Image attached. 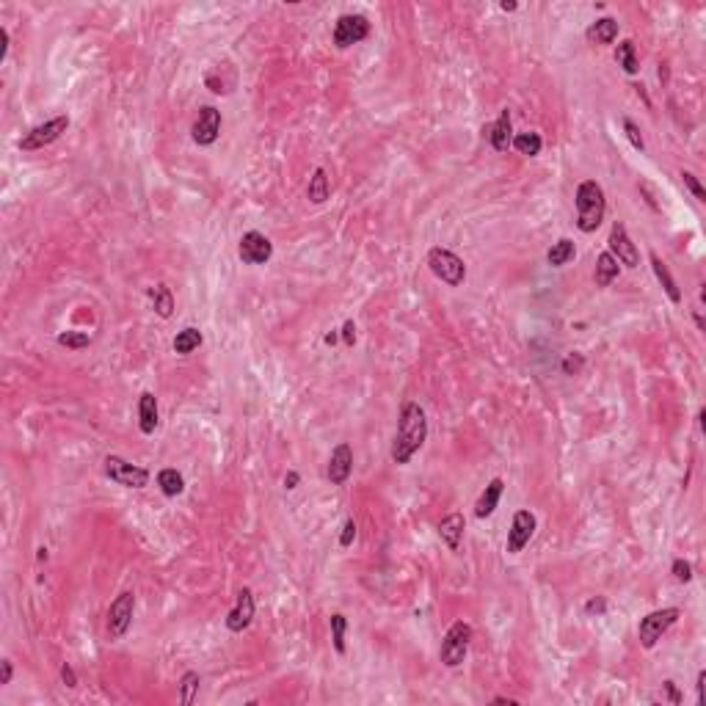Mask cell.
Segmentation results:
<instances>
[{"label":"cell","instance_id":"cell-45","mask_svg":"<svg viewBox=\"0 0 706 706\" xmlns=\"http://www.w3.org/2000/svg\"><path fill=\"white\" fill-rule=\"evenodd\" d=\"M298 480H301L298 478V472H287V475H284V486H287V488H296Z\"/></svg>","mask_w":706,"mask_h":706},{"label":"cell","instance_id":"cell-32","mask_svg":"<svg viewBox=\"0 0 706 706\" xmlns=\"http://www.w3.org/2000/svg\"><path fill=\"white\" fill-rule=\"evenodd\" d=\"M345 629H348V621L345 615H331V640H334V651L337 654H345Z\"/></svg>","mask_w":706,"mask_h":706},{"label":"cell","instance_id":"cell-20","mask_svg":"<svg viewBox=\"0 0 706 706\" xmlns=\"http://www.w3.org/2000/svg\"><path fill=\"white\" fill-rule=\"evenodd\" d=\"M502 488H505L502 478H494L488 486H486V491L480 494L478 505H475V516H478V519H486V516H491V513L497 510L500 497H502Z\"/></svg>","mask_w":706,"mask_h":706},{"label":"cell","instance_id":"cell-4","mask_svg":"<svg viewBox=\"0 0 706 706\" xmlns=\"http://www.w3.org/2000/svg\"><path fill=\"white\" fill-rule=\"evenodd\" d=\"M428 265H431V271L436 279H442L444 284H450V287H458V284H464V279H466V265H464V260L453 254L450 249H431L428 251Z\"/></svg>","mask_w":706,"mask_h":706},{"label":"cell","instance_id":"cell-29","mask_svg":"<svg viewBox=\"0 0 706 706\" xmlns=\"http://www.w3.org/2000/svg\"><path fill=\"white\" fill-rule=\"evenodd\" d=\"M152 306H155V312H158L163 320L174 315V296H171V290H169L166 284H158V287L152 290Z\"/></svg>","mask_w":706,"mask_h":706},{"label":"cell","instance_id":"cell-41","mask_svg":"<svg viewBox=\"0 0 706 706\" xmlns=\"http://www.w3.org/2000/svg\"><path fill=\"white\" fill-rule=\"evenodd\" d=\"M61 682L67 684V687H77V676H75V668H72L69 662H64V665H61Z\"/></svg>","mask_w":706,"mask_h":706},{"label":"cell","instance_id":"cell-43","mask_svg":"<svg viewBox=\"0 0 706 706\" xmlns=\"http://www.w3.org/2000/svg\"><path fill=\"white\" fill-rule=\"evenodd\" d=\"M704 682H706V670L698 673V682H695V692H698V704H704Z\"/></svg>","mask_w":706,"mask_h":706},{"label":"cell","instance_id":"cell-36","mask_svg":"<svg viewBox=\"0 0 706 706\" xmlns=\"http://www.w3.org/2000/svg\"><path fill=\"white\" fill-rule=\"evenodd\" d=\"M662 698H668L670 704H682V692L676 690V684L670 682V679H668V682H662Z\"/></svg>","mask_w":706,"mask_h":706},{"label":"cell","instance_id":"cell-13","mask_svg":"<svg viewBox=\"0 0 706 706\" xmlns=\"http://www.w3.org/2000/svg\"><path fill=\"white\" fill-rule=\"evenodd\" d=\"M535 516L530 513V510H519L516 516H513V524H510V530H508V552L510 555H519L527 544H530V538H533V533H535Z\"/></svg>","mask_w":706,"mask_h":706},{"label":"cell","instance_id":"cell-39","mask_svg":"<svg viewBox=\"0 0 706 706\" xmlns=\"http://www.w3.org/2000/svg\"><path fill=\"white\" fill-rule=\"evenodd\" d=\"M342 340L348 348H353L356 345V326H353V320H348L345 326H342Z\"/></svg>","mask_w":706,"mask_h":706},{"label":"cell","instance_id":"cell-47","mask_svg":"<svg viewBox=\"0 0 706 706\" xmlns=\"http://www.w3.org/2000/svg\"><path fill=\"white\" fill-rule=\"evenodd\" d=\"M500 9L502 11H516V9H519V3H508V0H505V3H500Z\"/></svg>","mask_w":706,"mask_h":706},{"label":"cell","instance_id":"cell-11","mask_svg":"<svg viewBox=\"0 0 706 706\" xmlns=\"http://www.w3.org/2000/svg\"><path fill=\"white\" fill-rule=\"evenodd\" d=\"M218 133H221V111L213 108V105L199 108V116H196V122H193V127H191L193 141H196L199 146H210V144H215Z\"/></svg>","mask_w":706,"mask_h":706},{"label":"cell","instance_id":"cell-37","mask_svg":"<svg viewBox=\"0 0 706 706\" xmlns=\"http://www.w3.org/2000/svg\"><path fill=\"white\" fill-rule=\"evenodd\" d=\"M353 538H356V522H353V519H348L345 527H342L340 547H351V544H353Z\"/></svg>","mask_w":706,"mask_h":706},{"label":"cell","instance_id":"cell-7","mask_svg":"<svg viewBox=\"0 0 706 706\" xmlns=\"http://www.w3.org/2000/svg\"><path fill=\"white\" fill-rule=\"evenodd\" d=\"M133 613H136V596L130 591L119 593L108 610V621H105V629H108V638L119 640L127 635L130 624H133Z\"/></svg>","mask_w":706,"mask_h":706},{"label":"cell","instance_id":"cell-38","mask_svg":"<svg viewBox=\"0 0 706 706\" xmlns=\"http://www.w3.org/2000/svg\"><path fill=\"white\" fill-rule=\"evenodd\" d=\"M11 676H14V665H11V660H3L0 662V687L11 684Z\"/></svg>","mask_w":706,"mask_h":706},{"label":"cell","instance_id":"cell-6","mask_svg":"<svg viewBox=\"0 0 706 706\" xmlns=\"http://www.w3.org/2000/svg\"><path fill=\"white\" fill-rule=\"evenodd\" d=\"M69 127V116H55L45 124H36L33 130H28L23 138H20V149L25 152H36V149H45L50 144H55L58 138L67 133Z\"/></svg>","mask_w":706,"mask_h":706},{"label":"cell","instance_id":"cell-9","mask_svg":"<svg viewBox=\"0 0 706 706\" xmlns=\"http://www.w3.org/2000/svg\"><path fill=\"white\" fill-rule=\"evenodd\" d=\"M370 36V23L365 14H342L337 25H334V45L340 50L359 45Z\"/></svg>","mask_w":706,"mask_h":706},{"label":"cell","instance_id":"cell-25","mask_svg":"<svg viewBox=\"0 0 706 706\" xmlns=\"http://www.w3.org/2000/svg\"><path fill=\"white\" fill-rule=\"evenodd\" d=\"M158 486H160V491L166 494V497H180L185 491V478L177 472V469H160V475H158Z\"/></svg>","mask_w":706,"mask_h":706},{"label":"cell","instance_id":"cell-14","mask_svg":"<svg viewBox=\"0 0 706 706\" xmlns=\"http://www.w3.org/2000/svg\"><path fill=\"white\" fill-rule=\"evenodd\" d=\"M251 621H254V593H251V588H243L237 593V604L227 615V629L237 635V632L249 629Z\"/></svg>","mask_w":706,"mask_h":706},{"label":"cell","instance_id":"cell-28","mask_svg":"<svg viewBox=\"0 0 706 706\" xmlns=\"http://www.w3.org/2000/svg\"><path fill=\"white\" fill-rule=\"evenodd\" d=\"M306 196L312 205H323L328 199V177H326V169H318L309 180V188H306Z\"/></svg>","mask_w":706,"mask_h":706},{"label":"cell","instance_id":"cell-42","mask_svg":"<svg viewBox=\"0 0 706 706\" xmlns=\"http://www.w3.org/2000/svg\"><path fill=\"white\" fill-rule=\"evenodd\" d=\"M579 367H582V356H579V353H577V356H569V359L563 362V370H566V375H574V373H577Z\"/></svg>","mask_w":706,"mask_h":706},{"label":"cell","instance_id":"cell-27","mask_svg":"<svg viewBox=\"0 0 706 706\" xmlns=\"http://www.w3.org/2000/svg\"><path fill=\"white\" fill-rule=\"evenodd\" d=\"M519 155L524 158H535V155H541V146H544V141L538 133H519V136H513V144H510Z\"/></svg>","mask_w":706,"mask_h":706},{"label":"cell","instance_id":"cell-8","mask_svg":"<svg viewBox=\"0 0 706 706\" xmlns=\"http://www.w3.org/2000/svg\"><path fill=\"white\" fill-rule=\"evenodd\" d=\"M105 475L124 486V488H144L149 486V472L144 466H136L130 461H124L122 456H108L105 458Z\"/></svg>","mask_w":706,"mask_h":706},{"label":"cell","instance_id":"cell-46","mask_svg":"<svg viewBox=\"0 0 706 706\" xmlns=\"http://www.w3.org/2000/svg\"><path fill=\"white\" fill-rule=\"evenodd\" d=\"M494 704H500V706H516V701H513V698H502V695H497V698H494Z\"/></svg>","mask_w":706,"mask_h":706},{"label":"cell","instance_id":"cell-1","mask_svg":"<svg viewBox=\"0 0 706 706\" xmlns=\"http://www.w3.org/2000/svg\"><path fill=\"white\" fill-rule=\"evenodd\" d=\"M428 439V417H425V409L419 403L409 400L403 411H400V419H397V433H395V442H392V461L397 466L409 464L414 453L422 450Z\"/></svg>","mask_w":706,"mask_h":706},{"label":"cell","instance_id":"cell-12","mask_svg":"<svg viewBox=\"0 0 706 706\" xmlns=\"http://www.w3.org/2000/svg\"><path fill=\"white\" fill-rule=\"evenodd\" d=\"M610 254L618 260V265H626V268H638L640 265V254L638 246L632 243V237L626 235V227L615 221L613 229H610Z\"/></svg>","mask_w":706,"mask_h":706},{"label":"cell","instance_id":"cell-3","mask_svg":"<svg viewBox=\"0 0 706 706\" xmlns=\"http://www.w3.org/2000/svg\"><path fill=\"white\" fill-rule=\"evenodd\" d=\"M472 626L466 624V621H456L450 629H447V635L442 640V651H439V657L442 662L447 665V668H458L461 662L466 660V651H469V643H472Z\"/></svg>","mask_w":706,"mask_h":706},{"label":"cell","instance_id":"cell-2","mask_svg":"<svg viewBox=\"0 0 706 706\" xmlns=\"http://www.w3.org/2000/svg\"><path fill=\"white\" fill-rule=\"evenodd\" d=\"M577 227L582 232H596L604 221V210H607V199L604 191L596 180H585L577 188Z\"/></svg>","mask_w":706,"mask_h":706},{"label":"cell","instance_id":"cell-19","mask_svg":"<svg viewBox=\"0 0 706 706\" xmlns=\"http://www.w3.org/2000/svg\"><path fill=\"white\" fill-rule=\"evenodd\" d=\"M648 260H651V268H654V276H657V282L662 284V290H665V296L670 298L673 304H682V290L676 287V279L670 276V271H668V265L662 262L660 260V254L657 251H651L648 254Z\"/></svg>","mask_w":706,"mask_h":706},{"label":"cell","instance_id":"cell-33","mask_svg":"<svg viewBox=\"0 0 706 706\" xmlns=\"http://www.w3.org/2000/svg\"><path fill=\"white\" fill-rule=\"evenodd\" d=\"M624 130H626V138H629V144L635 146V149H646V141H643V136H640V127L632 122V119H624Z\"/></svg>","mask_w":706,"mask_h":706},{"label":"cell","instance_id":"cell-18","mask_svg":"<svg viewBox=\"0 0 706 706\" xmlns=\"http://www.w3.org/2000/svg\"><path fill=\"white\" fill-rule=\"evenodd\" d=\"M138 428L146 436L155 433V428H158V400L152 392H144L138 397Z\"/></svg>","mask_w":706,"mask_h":706},{"label":"cell","instance_id":"cell-31","mask_svg":"<svg viewBox=\"0 0 706 706\" xmlns=\"http://www.w3.org/2000/svg\"><path fill=\"white\" fill-rule=\"evenodd\" d=\"M58 345L72 348V351H80V348H89L92 345V337L86 331H61L58 334Z\"/></svg>","mask_w":706,"mask_h":706},{"label":"cell","instance_id":"cell-40","mask_svg":"<svg viewBox=\"0 0 706 706\" xmlns=\"http://www.w3.org/2000/svg\"><path fill=\"white\" fill-rule=\"evenodd\" d=\"M607 610V601L601 599V596H596V599H591L588 604H585V613H591V615H601Z\"/></svg>","mask_w":706,"mask_h":706},{"label":"cell","instance_id":"cell-21","mask_svg":"<svg viewBox=\"0 0 706 706\" xmlns=\"http://www.w3.org/2000/svg\"><path fill=\"white\" fill-rule=\"evenodd\" d=\"M618 271H621V265H618V260H615L610 251H604V254H599V260H596V284L599 287H610L615 279H618Z\"/></svg>","mask_w":706,"mask_h":706},{"label":"cell","instance_id":"cell-16","mask_svg":"<svg viewBox=\"0 0 706 706\" xmlns=\"http://www.w3.org/2000/svg\"><path fill=\"white\" fill-rule=\"evenodd\" d=\"M488 141L497 152H508L510 144H513V119H510V111L505 108L500 114V119L488 127Z\"/></svg>","mask_w":706,"mask_h":706},{"label":"cell","instance_id":"cell-35","mask_svg":"<svg viewBox=\"0 0 706 706\" xmlns=\"http://www.w3.org/2000/svg\"><path fill=\"white\" fill-rule=\"evenodd\" d=\"M673 577H676L679 582H690V579H692V566H690L687 560H682V557L673 560Z\"/></svg>","mask_w":706,"mask_h":706},{"label":"cell","instance_id":"cell-34","mask_svg":"<svg viewBox=\"0 0 706 706\" xmlns=\"http://www.w3.org/2000/svg\"><path fill=\"white\" fill-rule=\"evenodd\" d=\"M682 180H684V185L692 191V196L698 199V202H706V191H704V185L698 183V177L692 174V171H682Z\"/></svg>","mask_w":706,"mask_h":706},{"label":"cell","instance_id":"cell-17","mask_svg":"<svg viewBox=\"0 0 706 706\" xmlns=\"http://www.w3.org/2000/svg\"><path fill=\"white\" fill-rule=\"evenodd\" d=\"M464 530H466V522H464L461 513H450V516H444V519L439 522V535H442V541L447 544L450 552H458V549H461Z\"/></svg>","mask_w":706,"mask_h":706},{"label":"cell","instance_id":"cell-10","mask_svg":"<svg viewBox=\"0 0 706 706\" xmlns=\"http://www.w3.org/2000/svg\"><path fill=\"white\" fill-rule=\"evenodd\" d=\"M237 254L246 265H265L274 257V243L262 232H246L237 243Z\"/></svg>","mask_w":706,"mask_h":706},{"label":"cell","instance_id":"cell-24","mask_svg":"<svg viewBox=\"0 0 706 706\" xmlns=\"http://www.w3.org/2000/svg\"><path fill=\"white\" fill-rule=\"evenodd\" d=\"M202 331L199 328H193V326H188V328H183L177 337H174V353H180V356H188V353H193L199 345H202Z\"/></svg>","mask_w":706,"mask_h":706},{"label":"cell","instance_id":"cell-5","mask_svg":"<svg viewBox=\"0 0 706 706\" xmlns=\"http://www.w3.org/2000/svg\"><path fill=\"white\" fill-rule=\"evenodd\" d=\"M679 615H682L679 613V607H665V610H654V613L646 615L638 626L640 646H643V648H654L657 640L679 621Z\"/></svg>","mask_w":706,"mask_h":706},{"label":"cell","instance_id":"cell-30","mask_svg":"<svg viewBox=\"0 0 706 706\" xmlns=\"http://www.w3.org/2000/svg\"><path fill=\"white\" fill-rule=\"evenodd\" d=\"M199 684H202V679H199V673H196V670H188V673H183V679H180V704L191 706L193 701H196Z\"/></svg>","mask_w":706,"mask_h":706},{"label":"cell","instance_id":"cell-48","mask_svg":"<svg viewBox=\"0 0 706 706\" xmlns=\"http://www.w3.org/2000/svg\"><path fill=\"white\" fill-rule=\"evenodd\" d=\"M337 342V331H331V334H326V345H334Z\"/></svg>","mask_w":706,"mask_h":706},{"label":"cell","instance_id":"cell-22","mask_svg":"<svg viewBox=\"0 0 706 706\" xmlns=\"http://www.w3.org/2000/svg\"><path fill=\"white\" fill-rule=\"evenodd\" d=\"M588 42L593 45H613L615 36H618V23H615L613 17H601V20H596V23L588 28Z\"/></svg>","mask_w":706,"mask_h":706},{"label":"cell","instance_id":"cell-23","mask_svg":"<svg viewBox=\"0 0 706 706\" xmlns=\"http://www.w3.org/2000/svg\"><path fill=\"white\" fill-rule=\"evenodd\" d=\"M574 257H577V246H574V240H569V237H560V240L549 249L547 262L552 265V268H563V265H569Z\"/></svg>","mask_w":706,"mask_h":706},{"label":"cell","instance_id":"cell-26","mask_svg":"<svg viewBox=\"0 0 706 706\" xmlns=\"http://www.w3.org/2000/svg\"><path fill=\"white\" fill-rule=\"evenodd\" d=\"M615 61H618V67L624 69L626 75H638V53H635V42H621V45L615 47Z\"/></svg>","mask_w":706,"mask_h":706},{"label":"cell","instance_id":"cell-15","mask_svg":"<svg viewBox=\"0 0 706 706\" xmlns=\"http://www.w3.org/2000/svg\"><path fill=\"white\" fill-rule=\"evenodd\" d=\"M351 472H353V450H351V444H337L334 450H331V458H328V480H331V486H342V483H348L351 478Z\"/></svg>","mask_w":706,"mask_h":706},{"label":"cell","instance_id":"cell-44","mask_svg":"<svg viewBox=\"0 0 706 706\" xmlns=\"http://www.w3.org/2000/svg\"><path fill=\"white\" fill-rule=\"evenodd\" d=\"M6 50H9V31L0 28V58H6Z\"/></svg>","mask_w":706,"mask_h":706}]
</instances>
